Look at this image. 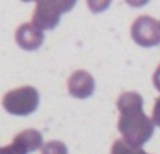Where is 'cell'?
I'll return each mask as SVG.
<instances>
[{
	"label": "cell",
	"mask_w": 160,
	"mask_h": 154,
	"mask_svg": "<svg viewBox=\"0 0 160 154\" xmlns=\"http://www.w3.org/2000/svg\"><path fill=\"white\" fill-rule=\"evenodd\" d=\"M111 154H148V153L143 152L141 147H132L125 143L122 139H118V140L114 142Z\"/></svg>",
	"instance_id": "ba28073f"
},
{
	"label": "cell",
	"mask_w": 160,
	"mask_h": 154,
	"mask_svg": "<svg viewBox=\"0 0 160 154\" xmlns=\"http://www.w3.org/2000/svg\"><path fill=\"white\" fill-rule=\"evenodd\" d=\"M152 121L155 125L160 126V97L156 98L155 107H153V113H152Z\"/></svg>",
	"instance_id": "8fae6325"
},
{
	"label": "cell",
	"mask_w": 160,
	"mask_h": 154,
	"mask_svg": "<svg viewBox=\"0 0 160 154\" xmlns=\"http://www.w3.org/2000/svg\"><path fill=\"white\" fill-rule=\"evenodd\" d=\"M13 142L18 143L27 153H34L42 147V135L37 129H25L18 133Z\"/></svg>",
	"instance_id": "52a82bcc"
},
{
	"label": "cell",
	"mask_w": 160,
	"mask_h": 154,
	"mask_svg": "<svg viewBox=\"0 0 160 154\" xmlns=\"http://www.w3.org/2000/svg\"><path fill=\"white\" fill-rule=\"evenodd\" d=\"M0 154H28V153L25 152L18 143L13 142V143L8 144V146L2 147V149H0Z\"/></svg>",
	"instance_id": "30bf717a"
},
{
	"label": "cell",
	"mask_w": 160,
	"mask_h": 154,
	"mask_svg": "<svg viewBox=\"0 0 160 154\" xmlns=\"http://www.w3.org/2000/svg\"><path fill=\"white\" fill-rule=\"evenodd\" d=\"M41 154H68V147L59 140H51L42 146Z\"/></svg>",
	"instance_id": "9c48e42d"
},
{
	"label": "cell",
	"mask_w": 160,
	"mask_h": 154,
	"mask_svg": "<svg viewBox=\"0 0 160 154\" xmlns=\"http://www.w3.org/2000/svg\"><path fill=\"white\" fill-rule=\"evenodd\" d=\"M118 130L122 140L132 147H141L152 137L155 123L143 112V99L138 93H124L118 97Z\"/></svg>",
	"instance_id": "6da1fadb"
},
{
	"label": "cell",
	"mask_w": 160,
	"mask_h": 154,
	"mask_svg": "<svg viewBox=\"0 0 160 154\" xmlns=\"http://www.w3.org/2000/svg\"><path fill=\"white\" fill-rule=\"evenodd\" d=\"M16 41L20 48L25 51H35L44 42V32L34 24H22L16 31Z\"/></svg>",
	"instance_id": "8992f818"
},
{
	"label": "cell",
	"mask_w": 160,
	"mask_h": 154,
	"mask_svg": "<svg viewBox=\"0 0 160 154\" xmlns=\"http://www.w3.org/2000/svg\"><path fill=\"white\" fill-rule=\"evenodd\" d=\"M153 84H155V87L160 91V65L158 66V69H156L155 75H153Z\"/></svg>",
	"instance_id": "7c38bea8"
},
{
	"label": "cell",
	"mask_w": 160,
	"mask_h": 154,
	"mask_svg": "<svg viewBox=\"0 0 160 154\" xmlns=\"http://www.w3.org/2000/svg\"><path fill=\"white\" fill-rule=\"evenodd\" d=\"M75 6V2L63 0H42L35 4L32 16V24L41 31L52 30L58 25L59 18L63 13L69 11Z\"/></svg>",
	"instance_id": "3957f363"
},
{
	"label": "cell",
	"mask_w": 160,
	"mask_h": 154,
	"mask_svg": "<svg viewBox=\"0 0 160 154\" xmlns=\"http://www.w3.org/2000/svg\"><path fill=\"white\" fill-rule=\"evenodd\" d=\"M39 94L31 85H24L8 91L3 97V107L11 115H30L38 108Z\"/></svg>",
	"instance_id": "7a4b0ae2"
},
{
	"label": "cell",
	"mask_w": 160,
	"mask_h": 154,
	"mask_svg": "<svg viewBox=\"0 0 160 154\" xmlns=\"http://www.w3.org/2000/svg\"><path fill=\"white\" fill-rule=\"evenodd\" d=\"M131 35L141 46H156L160 44V22L149 16H141L133 21Z\"/></svg>",
	"instance_id": "277c9868"
},
{
	"label": "cell",
	"mask_w": 160,
	"mask_h": 154,
	"mask_svg": "<svg viewBox=\"0 0 160 154\" xmlns=\"http://www.w3.org/2000/svg\"><path fill=\"white\" fill-rule=\"evenodd\" d=\"M94 88H96V81L93 76L84 70H76L75 73H72L68 81V90L70 95L79 99L90 97L94 93Z\"/></svg>",
	"instance_id": "5b68a950"
}]
</instances>
